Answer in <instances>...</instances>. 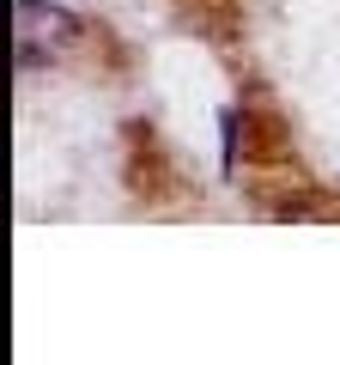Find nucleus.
Instances as JSON below:
<instances>
[{
    "instance_id": "obj_1",
    "label": "nucleus",
    "mask_w": 340,
    "mask_h": 365,
    "mask_svg": "<svg viewBox=\"0 0 340 365\" xmlns=\"http://www.w3.org/2000/svg\"><path fill=\"white\" fill-rule=\"evenodd\" d=\"M73 31H79V19L67 6H55V0H18L13 6V37H18V61L25 67H37L43 55H55Z\"/></svg>"
}]
</instances>
